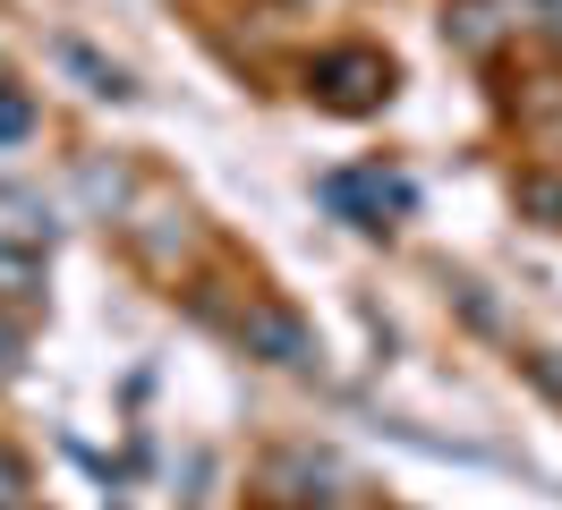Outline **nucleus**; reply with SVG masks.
I'll return each mask as SVG.
<instances>
[{
    "mask_svg": "<svg viewBox=\"0 0 562 510\" xmlns=\"http://www.w3.org/2000/svg\"><path fill=\"white\" fill-rule=\"evenodd\" d=\"M307 94L333 102V111H375L392 94V60L384 52H367V43H341V52H324L307 68Z\"/></svg>",
    "mask_w": 562,
    "mask_h": 510,
    "instance_id": "1",
    "label": "nucleus"
},
{
    "mask_svg": "<svg viewBox=\"0 0 562 510\" xmlns=\"http://www.w3.org/2000/svg\"><path fill=\"white\" fill-rule=\"evenodd\" d=\"M231 332L256 349V358H273V366H316V332L290 315V306H265V298H247L239 315H222Z\"/></svg>",
    "mask_w": 562,
    "mask_h": 510,
    "instance_id": "2",
    "label": "nucleus"
},
{
    "mask_svg": "<svg viewBox=\"0 0 562 510\" xmlns=\"http://www.w3.org/2000/svg\"><path fill=\"white\" fill-rule=\"evenodd\" d=\"M324 204H341L358 230H384V213H409V179H392V170H341V179H324Z\"/></svg>",
    "mask_w": 562,
    "mask_h": 510,
    "instance_id": "3",
    "label": "nucleus"
},
{
    "mask_svg": "<svg viewBox=\"0 0 562 510\" xmlns=\"http://www.w3.org/2000/svg\"><path fill=\"white\" fill-rule=\"evenodd\" d=\"M520 0H452L443 9V34H452V52H469V60H486V52H503V34H520Z\"/></svg>",
    "mask_w": 562,
    "mask_h": 510,
    "instance_id": "4",
    "label": "nucleus"
},
{
    "mask_svg": "<svg viewBox=\"0 0 562 510\" xmlns=\"http://www.w3.org/2000/svg\"><path fill=\"white\" fill-rule=\"evenodd\" d=\"M43 298V256L35 247H0V306H26Z\"/></svg>",
    "mask_w": 562,
    "mask_h": 510,
    "instance_id": "5",
    "label": "nucleus"
},
{
    "mask_svg": "<svg viewBox=\"0 0 562 510\" xmlns=\"http://www.w3.org/2000/svg\"><path fill=\"white\" fill-rule=\"evenodd\" d=\"M512 204H520L528 222H546V230H562V179H554V170H520V188H512Z\"/></svg>",
    "mask_w": 562,
    "mask_h": 510,
    "instance_id": "6",
    "label": "nucleus"
},
{
    "mask_svg": "<svg viewBox=\"0 0 562 510\" xmlns=\"http://www.w3.org/2000/svg\"><path fill=\"white\" fill-rule=\"evenodd\" d=\"M43 230H52V222H43V204H26V196H9V188H0V247H43Z\"/></svg>",
    "mask_w": 562,
    "mask_h": 510,
    "instance_id": "7",
    "label": "nucleus"
},
{
    "mask_svg": "<svg viewBox=\"0 0 562 510\" xmlns=\"http://www.w3.org/2000/svg\"><path fill=\"white\" fill-rule=\"evenodd\" d=\"M60 60H69L77 77H94V94H128V77H120V68H103L94 52H86V43H60Z\"/></svg>",
    "mask_w": 562,
    "mask_h": 510,
    "instance_id": "8",
    "label": "nucleus"
},
{
    "mask_svg": "<svg viewBox=\"0 0 562 510\" xmlns=\"http://www.w3.org/2000/svg\"><path fill=\"white\" fill-rule=\"evenodd\" d=\"M26 128H35V102L18 94V86H0V145H18Z\"/></svg>",
    "mask_w": 562,
    "mask_h": 510,
    "instance_id": "9",
    "label": "nucleus"
},
{
    "mask_svg": "<svg viewBox=\"0 0 562 510\" xmlns=\"http://www.w3.org/2000/svg\"><path fill=\"white\" fill-rule=\"evenodd\" d=\"M18 502H26V460L0 442V510H18Z\"/></svg>",
    "mask_w": 562,
    "mask_h": 510,
    "instance_id": "10",
    "label": "nucleus"
},
{
    "mask_svg": "<svg viewBox=\"0 0 562 510\" xmlns=\"http://www.w3.org/2000/svg\"><path fill=\"white\" fill-rule=\"evenodd\" d=\"M26 366V332H18V315H0V383Z\"/></svg>",
    "mask_w": 562,
    "mask_h": 510,
    "instance_id": "11",
    "label": "nucleus"
},
{
    "mask_svg": "<svg viewBox=\"0 0 562 510\" xmlns=\"http://www.w3.org/2000/svg\"><path fill=\"white\" fill-rule=\"evenodd\" d=\"M86 196H94V204H120V196H128V179L103 170V162H86Z\"/></svg>",
    "mask_w": 562,
    "mask_h": 510,
    "instance_id": "12",
    "label": "nucleus"
},
{
    "mask_svg": "<svg viewBox=\"0 0 562 510\" xmlns=\"http://www.w3.org/2000/svg\"><path fill=\"white\" fill-rule=\"evenodd\" d=\"M520 9H528V26H546L562 43V0H520Z\"/></svg>",
    "mask_w": 562,
    "mask_h": 510,
    "instance_id": "13",
    "label": "nucleus"
}]
</instances>
